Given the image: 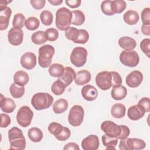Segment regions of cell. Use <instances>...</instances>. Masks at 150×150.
<instances>
[{"mask_svg":"<svg viewBox=\"0 0 150 150\" xmlns=\"http://www.w3.org/2000/svg\"><path fill=\"white\" fill-rule=\"evenodd\" d=\"M29 138L34 142H39L43 138V132L38 128L32 127L28 132Z\"/></svg>","mask_w":150,"mask_h":150,"instance_id":"obj_29","label":"cell"},{"mask_svg":"<svg viewBox=\"0 0 150 150\" xmlns=\"http://www.w3.org/2000/svg\"><path fill=\"white\" fill-rule=\"evenodd\" d=\"M71 23L73 25L80 26L84 23L85 21V15L82 11L80 10H74L71 11Z\"/></svg>","mask_w":150,"mask_h":150,"instance_id":"obj_31","label":"cell"},{"mask_svg":"<svg viewBox=\"0 0 150 150\" xmlns=\"http://www.w3.org/2000/svg\"><path fill=\"white\" fill-rule=\"evenodd\" d=\"M96 83L102 90H107L112 86V79L111 71H103L96 77Z\"/></svg>","mask_w":150,"mask_h":150,"instance_id":"obj_10","label":"cell"},{"mask_svg":"<svg viewBox=\"0 0 150 150\" xmlns=\"http://www.w3.org/2000/svg\"><path fill=\"white\" fill-rule=\"evenodd\" d=\"M81 2L80 0H69L66 1L65 2L68 6L71 8H76L80 5Z\"/></svg>","mask_w":150,"mask_h":150,"instance_id":"obj_51","label":"cell"},{"mask_svg":"<svg viewBox=\"0 0 150 150\" xmlns=\"http://www.w3.org/2000/svg\"><path fill=\"white\" fill-rule=\"evenodd\" d=\"M122 126L118 125L111 121H105L101 124V130L107 135L111 137H115L119 138Z\"/></svg>","mask_w":150,"mask_h":150,"instance_id":"obj_11","label":"cell"},{"mask_svg":"<svg viewBox=\"0 0 150 150\" xmlns=\"http://www.w3.org/2000/svg\"><path fill=\"white\" fill-rule=\"evenodd\" d=\"M121 126H122L121 132L120 136V137L118 138L120 139L127 138L129 136V134H130L129 128L127 126L124 125H121Z\"/></svg>","mask_w":150,"mask_h":150,"instance_id":"obj_50","label":"cell"},{"mask_svg":"<svg viewBox=\"0 0 150 150\" xmlns=\"http://www.w3.org/2000/svg\"><path fill=\"white\" fill-rule=\"evenodd\" d=\"M81 95L87 101H91L96 100L98 96L97 90L91 85H86L81 88Z\"/></svg>","mask_w":150,"mask_h":150,"instance_id":"obj_19","label":"cell"},{"mask_svg":"<svg viewBox=\"0 0 150 150\" xmlns=\"http://www.w3.org/2000/svg\"><path fill=\"white\" fill-rule=\"evenodd\" d=\"M32 42L36 45H42L46 42V39L45 36V32L39 30L34 32L31 36Z\"/></svg>","mask_w":150,"mask_h":150,"instance_id":"obj_34","label":"cell"},{"mask_svg":"<svg viewBox=\"0 0 150 150\" xmlns=\"http://www.w3.org/2000/svg\"><path fill=\"white\" fill-rule=\"evenodd\" d=\"M79 33V29L74 27H69L65 30L66 38L73 42H74L78 37Z\"/></svg>","mask_w":150,"mask_h":150,"instance_id":"obj_41","label":"cell"},{"mask_svg":"<svg viewBox=\"0 0 150 150\" xmlns=\"http://www.w3.org/2000/svg\"><path fill=\"white\" fill-rule=\"evenodd\" d=\"M48 130L57 140L60 141L68 139L71 135L70 130L67 127H64L56 122H53L49 124Z\"/></svg>","mask_w":150,"mask_h":150,"instance_id":"obj_5","label":"cell"},{"mask_svg":"<svg viewBox=\"0 0 150 150\" xmlns=\"http://www.w3.org/2000/svg\"><path fill=\"white\" fill-rule=\"evenodd\" d=\"M141 20L143 24H150V8H145L141 12Z\"/></svg>","mask_w":150,"mask_h":150,"instance_id":"obj_46","label":"cell"},{"mask_svg":"<svg viewBox=\"0 0 150 150\" xmlns=\"http://www.w3.org/2000/svg\"><path fill=\"white\" fill-rule=\"evenodd\" d=\"M33 113L31 109L26 105L22 106L18 111L16 120L19 125L22 127H28L32 121Z\"/></svg>","mask_w":150,"mask_h":150,"instance_id":"obj_9","label":"cell"},{"mask_svg":"<svg viewBox=\"0 0 150 150\" xmlns=\"http://www.w3.org/2000/svg\"><path fill=\"white\" fill-rule=\"evenodd\" d=\"M11 96L15 98H19L22 97L25 93L24 86H20L16 83H12L9 88Z\"/></svg>","mask_w":150,"mask_h":150,"instance_id":"obj_30","label":"cell"},{"mask_svg":"<svg viewBox=\"0 0 150 150\" xmlns=\"http://www.w3.org/2000/svg\"><path fill=\"white\" fill-rule=\"evenodd\" d=\"M125 107L121 103L114 104L111 109V115L115 118H121L125 114Z\"/></svg>","mask_w":150,"mask_h":150,"instance_id":"obj_27","label":"cell"},{"mask_svg":"<svg viewBox=\"0 0 150 150\" xmlns=\"http://www.w3.org/2000/svg\"><path fill=\"white\" fill-rule=\"evenodd\" d=\"M127 94V88L122 85H117L112 87L111 91V96L115 100L124 99Z\"/></svg>","mask_w":150,"mask_h":150,"instance_id":"obj_21","label":"cell"},{"mask_svg":"<svg viewBox=\"0 0 150 150\" xmlns=\"http://www.w3.org/2000/svg\"><path fill=\"white\" fill-rule=\"evenodd\" d=\"M64 70V68L62 64L59 63H54L49 66L48 70L51 76L54 77H59L62 75Z\"/></svg>","mask_w":150,"mask_h":150,"instance_id":"obj_33","label":"cell"},{"mask_svg":"<svg viewBox=\"0 0 150 150\" xmlns=\"http://www.w3.org/2000/svg\"><path fill=\"white\" fill-rule=\"evenodd\" d=\"M53 110L56 114H61L64 112L68 108V102L64 98H60L56 100L53 104Z\"/></svg>","mask_w":150,"mask_h":150,"instance_id":"obj_28","label":"cell"},{"mask_svg":"<svg viewBox=\"0 0 150 150\" xmlns=\"http://www.w3.org/2000/svg\"><path fill=\"white\" fill-rule=\"evenodd\" d=\"M12 14L11 9L8 6H0V30L6 29L9 22V19Z\"/></svg>","mask_w":150,"mask_h":150,"instance_id":"obj_16","label":"cell"},{"mask_svg":"<svg viewBox=\"0 0 150 150\" xmlns=\"http://www.w3.org/2000/svg\"><path fill=\"white\" fill-rule=\"evenodd\" d=\"M115 13H122L126 8V2L123 0L112 1Z\"/></svg>","mask_w":150,"mask_h":150,"instance_id":"obj_43","label":"cell"},{"mask_svg":"<svg viewBox=\"0 0 150 150\" xmlns=\"http://www.w3.org/2000/svg\"><path fill=\"white\" fill-rule=\"evenodd\" d=\"M8 139L10 142V149L22 150L26 148V139L22 131L16 127H12L8 131Z\"/></svg>","mask_w":150,"mask_h":150,"instance_id":"obj_1","label":"cell"},{"mask_svg":"<svg viewBox=\"0 0 150 150\" xmlns=\"http://www.w3.org/2000/svg\"><path fill=\"white\" fill-rule=\"evenodd\" d=\"M145 112L137 105H134L129 107L127 111L128 118L133 121H137L143 117Z\"/></svg>","mask_w":150,"mask_h":150,"instance_id":"obj_23","label":"cell"},{"mask_svg":"<svg viewBox=\"0 0 150 150\" xmlns=\"http://www.w3.org/2000/svg\"><path fill=\"white\" fill-rule=\"evenodd\" d=\"M20 62L23 68L27 70L33 69L36 64V55L32 52H26L21 56Z\"/></svg>","mask_w":150,"mask_h":150,"instance_id":"obj_14","label":"cell"},{"mask_svg":"<svg viewBox=\"0 0 150 150\" xmlns=\"http://www.w3.org/2000/svg\"><path fill=\"white\" fill-rule=\"evenodd\" d=\"M45 36L47 40L53 42L57 39L59 37V32L55 28H49L45 31Z\"/></svg>","mask_w":150,"mask_h":150,"instance_id":"obj_40","label":"cell"},{"mask_svg":"<svg viewBox=\"0 0 150 150\" xmlns=\"http://www.w3.org/2000/svg\"><path fill=\"white\" fill-rule=\"evenodd\" d=\"M53 103V97L47 93H37L33 96L31 100V104L36 110L47 109Z\"/></svg>","mask_w":150,"mask_h":150,"instance_id":"obj_3","label":"cell"},{"mask_svg":"<svg viewBox=\"0 0 150 150\" xmlns=\"http://www.w3.org/2000/svg\"><path fill=\"white\" fill-rule=\"evenodd\" d=\"M137 105L145 113L150 111V100L148 97L142 98L138 103Z\"/></svg>","mask_w":150,"mask_h":150,"instance_id":"obj_44","label":"cell"},{"mask_svg":"<svg viewBox=\"0 0 150 150\" xmlns=\"http://www.w3.org/2000/svg\"><path fill=\"white\" fill-rule=\"evenodd\" d=\"M65 88V86L59 80L57 79L56 81H54L52 85L51 91L55 95L60 96L64 93Z\"/></svg>","mask_w":150,"mask_h":150,"instance_id":"obj_35","label":"cell"},{"mask_svg":"<svg viewBox=\"0 0 150 150\" xmlns=\"http://www.w3.org/2000/svg\"><path fill=\"white\" fill-rule=\"evenodd\" d=\"M8 39L10 44L19 46L23 42V32L21 28H12L8 33Z\"/></svg>","mask_w":150,"mask_h":150,"instance_id":"obj_12","label":"cell"},{"mask_svg":"<svg viewBox=\"0 0 150 150\" xmlns=\"http://www.w3.org/2000/svg\"><path fill=\"white\" fill-rule=\"evenodd\" d=\"M121 63L125 66L134 67L137 66L139 62V55L134 50H123L120 54Z\"/></svg>","mask_w":150,"mask_h":150,"instance_id":"obj_8","label":"cell"},{"mask_svg":"<svg viewBox=\"0 0 150 150\" xmlns=\"http://www.w3.org/2000/svg\"><path fill=\"white\" fill-rule=\"evenodd\" d=\"M89 39V34L86 30L79 29V33L77 38L73 42L76 43L84 44Z\"/></svg>","mask_w":150,"mask_h":150,"instance_id":"obj_42","label":"cell"},{"mask_svg":"<svg viewBox=\"0 0 150 150\" xmlns=\"http://www.w3.org/2000/svg\"><path fill=\"white\" fill-rule=\"evenodd\" d=\"M100 145L98 137L96 135H90L81 142L82 148L84 150H96Z\"/></svg>","mask_w":150,"mask_h":150,"instance_id":"obj_15","label":"cell"},{"mask_svg":"<svg viewBox=\"0 0 150 150\" xmlns=\"http://www.w3.org/2000/svg\"><path fill=\"white\" fill-rule=\"evenodd\" d=\"M84 111L83 108L79 105H73L69 113L68 121L73 127L80 126L83 121Z\"/></svg>","mask_w":150,"mask_h":150,"instance_id":"obj_7","label":"cell"},{"mask_svg":"<svg viewBox=\"0 0 150 150\" xmlns=\"http://www.w3.org/2000/svg\"><path fill=\"white\" fill-rule=\"evenodd\" d=\"M48 2L51 4L52 5H54V6H56V5H59L60 4H61L63 2L62 0H49Z\"/></svg>","mask_w":150,"mask_h":150,"instance_id":"obj_54","label":"cell"},{"mask_svg":"<svg viewBox=\"0 0 150 150\" xmlns=\"http://www.w3.org/2000/svg\"><path fill=\"white\" fill-rule=\"evenodd\" d=\"M101 139L103 145L106 147L110 146H115L118 143V138L117 137L109 136L105 134L102 136Z\"/></svg>","mask_w":150,"mask_h":150,"instance_id":"obj_39","label":"cell"},{"mask_svg":"<svg viewBox=\"0 0 150 150\" xmlns=\"http://www.w3.org/2000/svg\"><path fill=\"white\" fill-rule=\"evenodd\" d=\"M1 128H6L11 124V118L10 117L5 114L1 113Z\"/></svg>","mask_w":150,"mask_h":150,"instance_id":"obj_48","label":"cell"},{"mask_svg":"<svg viewBox=\"0 0 150 150\" xmlns=\"http://www.w3.org/2000/svg\"><path fill=\"white\" fill-rule=\"evenodd\" d=\"M40 25V22L38 18L35 16L29 17L25 22V26L29 30H35L37 29Z\"/></svg>","mask_w":150,"mask_h":150,"instance_id":"obj_36","label":"cell"},{"mask_svg":"<svg viewBox=\"0 0 150 150\" xmlns=\"http://www.w3.org/2000/svg\"><path fill=\"white\" fill-rule=\"evenodd\" d=\"M30 2L33 8H35V9L39 10L42 9L45 6L46 1L45 0H31Z\"/></svg>","mask_w":150,"mask_h":150,"instance_id":"obj_49","label":"cell"},{"mask_svg":"<svg viewBox=\"0 0 150 150\" xmlns=\"http://www.w3.org/2000/svg\"><path fill=\"white\" fill-rule=\"evenodd\" d=\"M72 13L65 7L59 8L56 12V26L58 29L64 31L67 29L71 23Z\"/></svg>","mask_w":150,"mask_h":150,"instance_id":"obj_2","label":"cell"},{"mask_svg":"<svg viewBox=\"0 0 150 150\" xmlns=\"http://www.w3.org/2000/svg\"><path fill=\"white\" fill-rule=\"evenodd\" d=\"M112 79V87L117 85H121L122 84V78L120 74L117 71H111Z\"/></svg>","mask_w":150,"mask_h":150,"instance_id":"obj_47","label":"cell"},{"mask_svg":"<svg viewBox=\"0 0 150 150\" xmlns=\"http://www.w3.org/2000/svg\"><path fill=\"white\" fill-rule=\"evenodd\" d=\"M118 45L125 50H133L137 46V42L135 39L129 36H123L119 39Z\"/></svg>","mask_w":150,"mask_h":150,"instance_id":"obj_22","label":"cell"},{"mask_svg":"<svg viewBox=\"0 0 150 150\" xmlns=\"http://www.w3.org/2000/svg\"><path fill=\"white\" fill-rule=\"evenodd\" d=\"M0 107L1 110L4 112L11 113L15 110L16 104L12 99L8 97H5L1 94Z\"/></svg>","mask_w":150,"mask_h":150,"instance_id":"obj_18","label":"cell"},{"mask_svg":"<svg viewBox=\"0 0 150 150\" xmlns=\"http://www.w3.org/2000/svg\"><path fill=\"white\" fill-rule=\"evenodd\" d=\"M40 18L42 23L46 26L50 25L53 22V14L47 10H44L40 13Z\"/></svg>","mask_w":150,"mask_h":150,"instance_id":"obj_37","label":"cell"},{"mask_svg":"<svg viewBox=\"0 0 150 150\" xmlns=\"http://www.w3.org/2000/svg\"><path fill=\"white\" fill-rule=\"evenodd\" d=\"M124 22L129 25H134L137 23L139 19L138 13L134 10H129L127 11L123 16Z\"/></svg>","mask_w":150,"mask_h":150,"instance_id":"obj_25","label":"cell"},{"mask_svg":"<svg viewBox=\"0 0 150 150\" xmlns=\"http://www.w3.org/2000/svg\"><path fill=\"white\" fill-rule=\"evenodd\" d=\"M87 50L83 47L74 48L70 54V62L77 67L83 66L87 61Z\"/></svg>","mask_w":150,"mask_h":150,"instance_id":"obj_6","label":"cell"},{"mask_svg":"<svg viewBox=\"0 0 150 150\" xmlns=\"http://www.w3.org/2000/svg\"><path fill=\"white\" fill-rule=\"evenodd\" d=\"M127 145L128 150L142 149L145 148L146 144L144 140L139 138H127Z\"/></svg>","mask_w":150,"mask_h":150,"instance_id":"obj_24","label":"cell"},{"mask_svg":"<svg viewBox=\"0 0 150 150\" xmlns=\"http://www.w3.org/2000/svg\"><path fill=\"white\" fill-rule=\"evenodd\" d=\"M106 149L107 150H109V149H114V150H115V146H107V147H106Z\"/></svg>","mask_w":150,"mask_h":150,"instance_id":"obj_55","label":"cell"},{"mask_svg":"<svg viewBox=\"0 0 150 150\" xmlns=\"http://www.w3.org/2000/svg\"><path fill=\"white\" fill-rule=\"evenodd\" d=\"M64 150H69V149H73V150H79V145L74 142H70L67 144L63 148Z\"/></svg>","mask_w":150,"mask_h":150,"instance_id":"obj_52","label":"cell"},{"mask_svg":"<svg viewBox=\"0 0 150 150\" xmlns=\"http://www.w3.org/2000/svg\"><path fill=\"white\" fill-rule=\"evenodd\" d=\"M143 81V74L138 70H134L129 73L125 79L126 84L131 88L138 87Z\"/></svg>","mask_w":150,"mask_h":150,"instance_id":"obj_13","label":"cell"},{"mask_svg":"<svg viewBox=\"0 0 150 150\" xmlns=\"http://www.w3.org/2000/svg\"><path fill=\"white\" fill-rule=\"evenodd\" d=\"M29 77L28 74L23 70L17 71L13 76L14 83L22 86H24L29 82Z\"/></svg>","mask_w":150,"mask_h":150,"instance_id":"obj_26","label":"cell"},{"mask_svg":"<svg viewBox=\"0 0 150 150\" xmlns=\"http://www.w3.org/2000/svg\"><path fill=\"white\" fill-rule=\"evenodd\" d=\"M141 31L142 33L146 35H150V24H142L141 26Z\"/></svg>","mask_w":150,"mask_h":150,"instance_id":"obj_53","label":"cell"},{"mask_svg":"<svg viewBox=\"0 0 150 150\" xmlns=\"http://www.w3.org/2000/svg\"><path fill=\"white\" fill-rule=\"evenodd\" d=\"M26 18L25 16L21 13H18L14 15L13 21H12V25L14 28H22L25 24Z\"/></svg>","mask_w":150,"mask_h":150,"instance_id":"obj_38","label":"cell"},{"mask_svg":"<svg viewBox=\"0 0 150 150\" xmlns=\"http://www.w3.org/2000/svg\"><path fill=\"white\" fill-rule=\"evenodd\" d=\"M101 9L102 12L105 15L111 16L115 14L112 1H103L101 4Z\"/></svg>","mask_w":150,"mask_h":150,"instance_id":"obj_32","label":"cell"},{"mask_svg":"<svg viewBox=\"0 0 150 150\" xmlns=\"http://www.w3.org/2000/svg\"><path fill=\"white\" fill-rule=\"evenodd\" d=\"M140 48L141 50L148 57H149L150 53V39H144L140 43Z\"/></svg>","mask_w":150,"mask_h":150,"instance_id":"obj_45","label":"cell"},{"mask_svg":"<svg viewBox=\"0 0 150 150\" xmlns=\"http://www.w3.org/2000/svg\"><path fill=\"white\" fill-rule=\"evenodd\" d=\"M76 73L74 69L70 67H66L64 68V71L62 75L58 77V80H59L66 87L69 86L73 80H74Z\"/></svg>","mask_w":150,"mask_h":150,"instance_id":"obj_17","label":"cell"},{"mask_svg":"<svg viewBox=\"0 0 150 150\" xmlns=\"http://www.w3.org/2000/svg\"><path fill=\"white\" fill-rule=\"evenodd\" d=\"M91 78V73L88 70H82L76 73L74 82L77 86H82L90 82Z\"/></svg>","mask_w":150,"mask_h":150,"instance_id":"obj_20","label":"cell"},{"mask_svg":"<svg viewBox=\"0 0 150 150\" xmlns=\"http://www.w3.org/2000/svg\"><path fill=\"white\" fill-rule=\"evenodd\" d=\"M54 54V48L50 45H45L39 49L38 63L42 68H46L50 66L52 59Z\"/></svg>","mask_w":150,"mask_h":150,"instance_id":"obj_4","label":"cell"}]
</instances>
